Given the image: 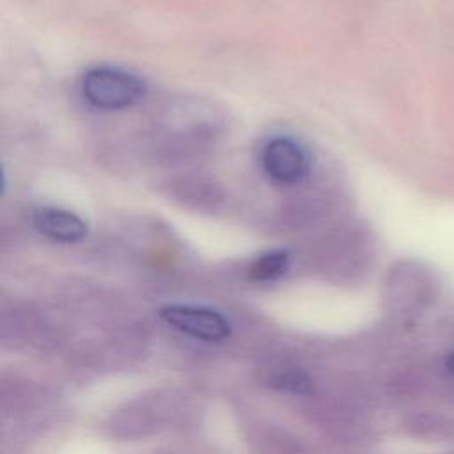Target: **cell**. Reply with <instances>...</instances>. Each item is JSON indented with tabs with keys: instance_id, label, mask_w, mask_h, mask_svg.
<instances>
[{
	"instance_id": "obj_2",
	"label": "cell",
	"mask_w": 454,
	"mask_h": 454,
	"mask_svg": "<svg viewBox=\"0 0 454 454\" xmlns=\"http://www.w3.org/2000/svg\"><path fill=\"white\" fill-rule=\"evenodd\" d=\"M264 174L280 186H294L310 172V156L307 149L291 137H273L261 151Z\"/></svg>"
},
{
	"instance_id": "obj_1",
	"label": "cell",
	"mask_w": 454,
	"mask_h": 454,
	"mask_svg": "<svg viewBox=\"0 0 454 454\" xmlns=\"http://www.w3.org/2000/svg\"><path fill=\"white\" fill-rule=\"evenodd\" d=\"M80 89L83 99L99 110L129 108L145 94V83L140 76L112 66L87 69L82 76Z\"/></svg>"
},
{
	"instance_id": "obj_4",
	"label": "cell",
	"mask_w": 454,
	"mask_h": 454,
	"mask_svg": "<svg viewBox=\"0 0 454 454\" xmlns=\"http://www.w3.org/2000/svg\"><path fill=\"white\" fill-rule=\"evenodd\" d=\"M32 223L39 234L57 243H78L87 236L85 220L64 207H37L32 215Z\"/></svg>"
},
{
	"instance_id": "obj_5",
	"label": "cell",
	"mask_w": 454,
	"mask_h": 454,
	"mask_svg": "<svg viewBox=\"0 0 454 454\" xmlns=\"http://www.w3.org/2000/svg\"><path fill=\"white\" fill-rule=\"evenodd\" d=\"M289 268V254L286 250H271L259 255L250 270L248 277L255 282H273L284 277Z\"/></svg>"
},
{
	"instance_id": "obj_6",
	"label": "cell",
	"mask_w": 454,
	"mask_h": 454,
	"mask_svg": "<svg viewBox=\"0 0 454 454\" xmlns=\"http://www.w3.org/2000/svg\"><path fill=\"white\" fill-rule=\"evenodd\" d=\"M271 385L280 390L296 392V394H307L312 390V381L298 371H286V372L275 374L271 380Z\"/></svg>"
},
{
	"instance_id": "obj_7",
	"label": "cell",
	"mask_w": 454,
	"mask_h": 454,
	"mask_svg": "<svg viewBox=\"0 0 454 454\" xmlns=\"http://www.w3.org/2000/svg\"><path fill=\"white\" fill-rule=\"evenodd\" d=\"M447 369H449V372L454 376V351L449 355V358H447Z\"/></svg>"
},
{
	"instance_id": "obj_3",
	"label": "cell",
	"mask_w": 454,
	"mask_h": 454,
	"mask_svg": "<svg viewBox=\"0 0 454 454\" xmlns=\"http://www.w3.org/2000/svg\"><path fill=\"white\" fill-rule=\"evenodd\" d=\"M160 316L176 330L207 342L223 340L229 332V321L216 310L193 305H165Z\"/></svg>"
}]
</instances>
